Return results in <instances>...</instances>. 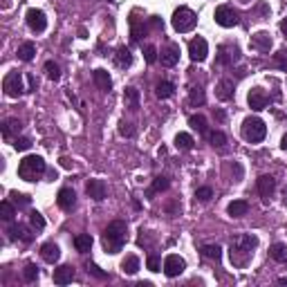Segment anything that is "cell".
Here are the masks:
<instances>
[{
  "label": "cell",
  "instance_id": "cell-1",
  "mask_svg": "<svg viewBox=\"0 0 287 287\" xmlns=\"http://www.w3.org/2000/svg\"><path fill=\"white\" fill-rule=\"evenodd\" d=\"M258 247V238L251 233L238 236V238L231 243V249H229V256H231V263L236 267H245L247 263L254 256V249Z\"/></svg>",
  "mask_w": 287,
  "mask_h": 287
},
{
  "label": "cell",
  "instance_id": "cell-2",
  "mask_svg": "<svg viewBox=\"0 0 287 287\" xmlns=\"http://www.w3.org/2000/svg\"><path fill=\"white\" fill-rule=\"evenodd\" d=\"M126 238H128L126 222H121V220L110 222L108 227H106V231H103V247H106V251H108V254H117V251H121V247L126 245Z\"/></svg>",
  "mask_w": 287,
  "mask_h": 287
},
{
  "label": "cell",
  "instance_id": "cell-3",
  "mask_svg": "<svg viewBox=\"0 0 287 287\" xmlns=\"http://www.w3.org/2000/svg\"><path fill=\"white\" fill-rule=\"evenodd\" d=\"M45 173V160L41 155H27L18 164V177L25 182H36Z\"/></svg>",
  "mask_w": 287,
  "mask_h": 287
},
{
  "label": "cell",
  "instance_id": "cell-4",
  "mask_svg": "<svg viewBox=\"0 0 287 287\" xmlns=\"http://www.w3.org/2000/svg\"><path fill=\"white\" fill-rule=\"evenodd\" d=\"M267 135V126L263 119H258V117H249V119L243 121V137L247 139V142L251 144H258L263 142Z\"/></svg>",
  "mask_w": 287,
  "mask_h": 287
},
{
  "label": "cell",
  "instance_id": "cell-5",
  "mask_svg": "<svg viewBox=\"0 0 287 287\" xmlns=\"http://www.w3.org/2000/svg\"><path fill=\"white\" fill-rule=\"evenodd\" d=\"M171 22H173V30H175V32L187 34V32H191L195 25H198V16H195L189 7H179L175 14H173Z\"/></svg>",
  "mask_w": 287,
  "mask_h": 287
},
{
  "label": "cell",
  "instance_id": "cell-6",
  "mask_svg": "<svg viewBox=\"0 0 287 287\" xmlns=\"http://www.w3.org/2000/svg\"><path fill=\"white\" fill-rule=\"evenodd\" d=\"M3 90H5V94L11 99H18L22 92H25V83H22V74L20 72H9L7 76H5V81H3Z\"/></svg>",
  "mask_w": 287,
  "mask_h": 287
},
{
  "label": "cell",
  "instance_id": "cell-7",
  "mask_svg": "<svg viewBox=\"0 0 287 287\" xmlns=\"http://www.w3.org/2000/svg\"><path fill=\"white\" fill-rule=\"evenodd\" d=\"M25 20H27V25H30V30L36 34L47 30V16H45L43 9H27Z\"/></svg>",
  "mask_w": 287,
  "mask_h": 287
},
{
  "label": "cell",
  "instance_id": "cell-8",
  "mask_svg": "<svg viewBox=\"0 0 287 287\" xmlns=\"http://www.w3.org/2000/svg\"><path fill=\"white\" fill-rule=\"evenodd\" d=\"M213 18H216V22L220 27H233V25H238V14L231 9V7H227V5H222V7H218L216 9V14H213Z\"/></svg>",
  "mask_w": 287,
  "mask_h": 287
},
{
  "label": "cell",
  "instance_id": "cell-9",
  "mask_svg": "<svg viewBox=\"0 0 287 287\" xmlns=\"http://www.w3.org/2000/svg\"><path fill=\"white\" fill-rule=\"evenodd\" d=\"M206 54H209V45H206L204 38H193V41L189 43V56L193 63H202V61L206 59Z\"/></svg>",
  "mask_w": 287,
  "mask_h": 287
},
{
  "label": "cell",
  "instance_id": "cell-10",
  "mask_svg": "<svg viewBox=\"0 0 287 287\" xmlns=\"http://www.w3.org/2000/svg\"><path fill=\"white\" fill-rule=\"evenodd\" d=\"M184 267H187L184 258H179V256H175V254L166 256V260H164V274H166L168 278H175V276H179V274L184 272Z\"/></svg>",
  "mask_w": 287,
  "mask_h": 287
},
{
  "label": "cell",
  "instance_id": "cell-11",
  "mask_svg": "<svg viewBox=\"0 0 287 287\" xmlns=\"http://www.w3.org/2000/svg\"><path fill=\"white\" fill-rule=\"evenodd\" d=\"M238 47L236 45H220V49H218V63L220 65H233L236 61H238Z\"/></svg>",
  "mask_w": 287,
  "mask_h": 287
},
{
  "label": "cell",
  "instance_id": "cell-12",
  "mask_svg": "<svg viewBox=\"0 0 287 287\" xmlns=\"http://www.w3.org/2000/svg\"><path fill=\"white\" fill-rule=\"evenodd\" d=\"M274 191H276V179L272 175H260L258 177V193L263 195V200L269 202V198L274 195Z\"/></svg>",
  "mask_w": 287,
  "mask_h": 287
},
{
  "label": "cell",
  "instance_id": "cell-13",
  "mask_svg": "<svg viewBox=\"0 0 287 287\" xmlns=\"http://www.w3.org/2000/svg\"><path fill=\"white\" fill-rule=\"evenodd\" d=\"M86 191H88L90 198L97 200V202L106 200V195H108V189H106V182H103V179H90Z\"/></svg>",
  "mask_w": 287,
  "mask_h": 287
},
{
  "label": "cell",
  "instance_id": "cell-14",
  "mask_svg": "<svg viewBox=\"0 0 287 287\" xmlns=\"http://www.w3.org/2000/svg\"><path fill=\"white\" fill-rule=\"evenodd\" d=\"M251 47L258 49V52L267 54L269 49H272V36H269L267 32H258L251 36Z\"/></svg>",
  "mask_w": 287,
  "mask_h": 287
},
{
  "label": "cell",
  "instance_id": "cell-15",
  "mask_svg": "<svg viewBox=\"0 0 287 287\" xmlns=\"http://www.w3.org/2000/svg\"><path fill=\"white\" fill-rule=\"evenodd\" d=\"M56 202H59V206L63 211H72V206H74V202H76V193L72 189H61Z\"/></svg>",
  "mask_w": 287,
  "mask_h": 287
},
{
  "label": "cell",
  "instance_id": "cell-16",
  "mask_svg": "<svg viewBox=\"0 0 287 287\" xmlns=\"http://www.w3.org/2000/svg\"><path fill=\"white\" fill-rule=\"evenodd\" d=\"M179 61V47L177 45H168L166 49H162V65L164 67H173Z\"/></svg>",
  "mask_w": 287,
  "mask_h": 287
},
{
  "label": "cell",
  "instance_id": "cell-17",
  "mask_svg": "<svg viewBox=\"0 0 287 287\" xmlns=\"http://www.w3.org/2000/svg\"><path fill=\"white\" fill-rule=\"evenodd\" d=\"M247 101H249V108L251 110H265L267 108V97H265V94H263L260 92V90H251V92H249V97H247Z\"/></svg>",
  "mask_w": 287,
  "mask_h": 287
},
{
  "label": "cell",
  "instance_id": "cell-18",
  "mask_svg": "<svg viewBox=\"0 0 287 287\" xmlns=\"http://www.w3.org/2000/svg\"><path fill=\"white\" fill-rule=\"evenodd\" d=\"M72 278H74V269L70 265H61L59 269H54V283L56 285H67V283H72Z\"/></svg>",
  "mask_w": 287,
  "mask_h": 287
},
{
  "label": "cell",
  "instance_id": "cell-19",
  "mask_svg": "<svg viewBox=\"0 0 287 287\" xmlns=\"http://www.w3.org/2000/svg\"><path fill=\"white\" fill-rule=\"evenodd\" d=\"M41 256H43V260L45 263H54L61 258V249H59V245H54V243H45L41 247Z\"/></svg>",
  "mask_w": 287,
  "mask_h": 287
},
{
  "label": "cell",
  "instance_id": "cell-20",
  "mask_svg": "<svg viewBox=\"0 0 287 287\" xmlns=\"http://www.w3.org/2000/svg\"><path fill=\"white\" fill-rule=\"evenodd\" d=\"M227 211H229V216L231 218H243L249 213V202H245V200H233L231 204L227 206Z\"/></svg>",
  "mask_w": 287,
  "mask_h": 287
},
{
  "label": "cell",
  "instance_id": "cell-21",
  "mask_svg": "<svg viewBox=\"0 0 287 287\" xmlns=\"http://www.w3.org/2000/svg\"><path fill=\"white\" fill-rule=\"evenodd\" d=\"M94 83H97V88L99 90H103V92H110V88H112V79L110 74L106 70H94Z\"/></svg>",
  "mask_w": 287,
  "mask_h": 287
},
{
  "label": "cell",
  "instance_id": "cell-22",
  "mask_svg": "<svg viewBox=\"0 0 287 287\" xmlns=\"http://www.w3.org/2000/svg\"><path fill=\"white\" fill-rule=\"evenodd\" d=\"M218 99H222V101H229V99H233V81H229V79H224V81L218 83Z\"/></svg>",
  "mask_w": 287,
  "mask_h": 287
},
{
  "label": "cell",
  "instance_id": "cell-23",
  "mask_svg": "<svg viewBox=\"0 0 287 287\" xmlns=\"http://www.w3.org/2000/svg\"><path fill=\"white\" fill-rule=\"evenodd\" d=\"M123 101H126V108L131 110H137L139 108V90L137 88H126V92H123Z\"/></svg>",
  "mask_w": 287,
  "mask_h": 287
},
{
  "label": "cell",
  "instance_id": "cell-24",
  "mask_svg": "<svg viewBox=\"0 0 287 287\" xmlns=\"http://www.w3.org/2000/svg\"><path fill=\"white\" fill-rule=\"evenodd\" d=\"M25 240V243H30L32 240V233L27 231L25 227H22V224H11L9 227V240Z\"/></svg>",
  "mask_w": 287,
  "mask_h": 287
},
{
  "label": "cell",
  "instance_id": "cell-25",
  "mask_svg": "<svg viewBox=\"0 0 287 287\" xmlns=\"http://www.w3.org/2000/svg\"><path fill=\"white\" fill-rule=\"evenodd\" d=\"M115 63L119 65V67H131V63H133V54H131V49H128V47H119V49H117V54H115Z\"/></svg>",
  "mask_w": 287,
  "mask_h": 287
},
{
  "label": "cell",
  "instance_id": "cell-26",
  "mask_svg": "<svg viewBox=\"0 0 287 287\" xmlns=\"http://www.w3.org/2000/svg\"><path fill=\"white\" fill-rule=\"evenodd\" d=\"M269 256H272L276 263H287V245H283V243L272 245L269 247Z\"/></svg>",
  "mask_w": 287,
  "mask_h": 287
},
{
  "label": "cell",
  "instance_id": "cell-27",
  "mask_svg": "<svg viewBox=\"0 0 287 287\" xmlns=\"http://www.w3.org/2000/svg\"><path fill=\"white\" fill-rule=\"evenodd\" d=\"M155 94L160 99H168V97H173V94H175V86H173L171 81H160V83H157V88H155Z\"/></svg>",
  "mask_w": 287,
  "mask_h": 287
},
{
  "label": "cell",
  "instance_id": "cell-28",
  "mask_svg": "<svg viewBox=\"0 0 287 287\" xmlns=\"http://www.w3.org/2000/svg\"><path fill=\"white\" fill-rule=\"evenodd\" d=\"M74 247H76V251H81V254H88V251L92 249V236H88V233L76 236V238H74Z\"/></svg>",
  "mask_w": 287,
  "mask_h": 287
},
{
  "label": "cell",
  "instance_id": "cell-29",
  "mask_svg": "<svg viewBox=\"0 0 287 287\" xmlns=\"http://www.w3.org/2000/svg\"><path fill=\"white\" fill-rule=\"evenodd\" d=\"M121 269H123V274H137L139 272V258L137 256H126V260L121 263Z\"/></svg>",
  "mask_w": 287,
  "mask_h": 287
},
{
  "label": "cell",
  "instance_id": "cell-30",
  "mask_svg": "<svg viewBox=\"0 0 287 287\" xmlns=\"http://www.w3.org/2000/svg\"><path fill=\"white\" fill-rule=\"evenodd\" d=\"M131 34H133V41H142V36L146 34V27L137 20V16H131Z\"/></svg>",
  "mask_w": 287,
  "mask_h": 287
},
{
  "label": "cell",
  "instance_id": "cell-31",
  "mask_svg": "<svg viewBox=\"0 0 287 287\" xmlns=\"http://www.w3.org/2000/svg\"><path fill=\"white\" fill-rule=\"evenodd\" d=\"M189 123H191V128H193V131H198L200 135H206V133H209V128H206V119H204L202 115H191Z\"/></svg>",
  "mask_w": 287,
  "mask_h": 287
},
{
  "label": "cell",
  "instance_id": "cell-32",
  "mask_svg": "<svg viewBox=\"0 0 287 287\" xmlns=\"http://www.w3.org/2000/svg\"><path fill=\"white\" fill-rule=\"evenodd\" d=\"M34 54H36V45L34 43H22L18 47V59L20 61H32Z\"/></svg>",
  "mask_w": 287,
  "mask_h": 287
},
{
  "label": "cell",
  "instance_id": "cell-33",
  "mask_svg": "<svg viewBox=\"0 0 287 287\" xmlns=\"http://www.w3.org/2000/svg\"><path fill=\"white\" fill-rule=\"evenodd\" d=\"M193 144L195 142H193V137H191L189 133H179L175 137V146L179 150H191V148H193Z\"/></svg>",
  "mask_w": 287,
  "mask_h": 287
},
{
  "label": "cell",
  "instance_id": "cell-34",
  "mask_svg": "<svg viewBox=\"0 0 287 287\" xmlns=\"http://www.w3.org/2000/svg\"><path fill=\"white\" fill-rule=\"evenodd\" d=\"M202 256L211 258V260H220V256H222L220 245H204V247H202Z\"/></svg>",
  "mask_w": 287,
  "mask_h": 287
},
{
  "label": "cell",
  "instance_id": "cell-35",
  "mask_svg": "<svg viewBox=\"0 0 287 287\" xmlns=\"http://www.w3.org/2000/svg\"><path fill=\"white\" fill-rule=\"evenodd\" d=\"M18 131H20V121L18 119H7V121L3 123V137L5 139H9L11 135L18 133Z\"/></svg>",
  "mask_w": 287,
  "mask_h": 287
},
{
  "label": "cell",
  "instance_id": "cell-36",
  "mask_svg": "<svg viewBox=\"0 0 287 287\" xmlns=\"http://www.w3.org/2000/svg\"><path fill=\"white\" fill-rule=\"evenodd\" d=\"M168 189V177L164 175H160V177H155V182H153V187L148 189V198H153L155 193H160V191H166Z\"/></svg>",
  "mask_w": 287,
  "mask_h": 287
},
{
  "label": "cell",
  "instance_id": "cell-37",
  "mask_svg": "<svg viewBox=\"0 0 287 287\" xmlns=\"http://www.w3.org/2000/svg\"><path fill=\"white\" fill-rule=\"evenodd\" d=\"M45 74L52 79V81H59L61 79V67L56 65L54 61H47V63H45Z\"/></svg>",
  "mask_w": 287,
  "mask_h": 287
},
{
  "label": "cell",
  "instance_id": "cell-38",
  "mask_svg": "<svg viewBox=\"0 0 287 287\" xmlns=\"http://www.w3.org/2000/svg\"><path fill=\"white\" fill-rule=\"evenodd\" d=\"M14 216H16L14 206H11L9 202H3V204H0V218H3L5 222H11L14 220Z\"/></svg>",
  "mask_w": 287,
  "mask_h": 287
},
{
  "label": "cell",
  "instance_id": "cell-39",
  "mask_svg": "<svg viewBox=\"0 0 287 287\" xmlns=\"http://www.w3.org/2000/svg\"><path fill=\"white\" fill-rule=\"evenodd\" d=\"M189 103L191 106H202L204 103V92H202L200 88H193L191 90V94H189Z\"/></svg>",
  "mask_w": 287,
  "mask_h": 287
},
{
  "label": "cell",
  "instance_id": "cell-40",
  "mask_svg": "<svg viewBox=\"0 0 287 287\" xmlns=\"http://www.w3.org/2000/svg\"><path fill=\"white\" fill-rule=\"evenodd\" d=\"M22 278L27 280V283H34V280L38 278V267L36 265H27L22 269Z\"/></svg>",
  "mask_w": 287,
  "mask_h": 287
},
{
  "label": "cell",
  "instance_id": "cell-41",
  "mask_svg": "<svg viewBox=\"0 0 287 287\" xmlns=\"http://www.w3.org/2000/svg\"><path fill=\"white\" fill-rule=\"evenodd\" d=\"M30 222H32L34 229H38V231H41V229H45V218H43L38 211H32V213H30Z\"/></svg>",
  "mask_w": 287,
  "mask_h": 287
},
{
  "label": "cell",
  "instance_id": "cell-42",
  "mask_svg": "<svg viewBox=\"0 0 287 287\" xmlns=\"http://www.w3.org/2000/svg\"><path fill=\"white\" fill-rule=\"evenodd\" d=\"M209 139H211V144H213V146H218V148H222V146L227 144V137H224V133H220V131L211 133V135H209Z\"/></svg>",
  "mask_w": 287,
  "mask_h": 287
},
{
  "label": "cell",
  "instance_id": "cell-43",
  "mask_svg": "<svg viewBox=\"0 0 287 287\" xmlns=\"http://www.w3.org/2000/svg\"><path fill=\"white\" fill-rule=\"evenodd\" d=\"M195 198H198L200 202H209V200L213 198V191H211L209 187H202V189L195 191Z\"/></svg>",
  "mask_w": 287,
  "mask_h": 287
},
{
  "label": "cell",
  "instance_id": "cell-44",
  "mask_svg": "<svg viewBox=\"0 0 287 287\" xmlns=\"http://www.w3.org/2000/svg\"><path fill=\"white\" fill-rule=\"evenodd\" d=\"M144 59H146V63H150V65L157 61V49L153 47V45H146L144 47Z\"/></svg>",
  "mask_w": 287,
  "mask_h": 287
},
{
  "label": "cell",
  "instance_id": "cell-45",
  "mask_svg": "<svg viewBox=\"0 0 287 287\" xmlns=\"http://www.w3.org/2000/svg\"><path fill=\"white\" fill-rule=\"evenodd\" d=\"M146 265H148L150 272H160V267H162L160 256H157V254H150V256H148V260H146Z\"/></svg>",
  "mask_w": 287,
  "mask_h": 287
},
{
  "label": "cell",
  "instance_id": "cell-46",
  "mask_svg": "<svg viewBox=\"0 0 287 287\" xmlns=\"http://www.w3.org/2000/svg\"><path fill=\"white\" fill-rule=\"evenodd\" d=\"M11 198H14V202L18 206H27L32 202V198H30V195H25V193H11Z\"/></svg>",
  "mask_w": 287,
  "mask_h": 287
},
{
  "label": "cell",
  "instance_id": "cell-47",
  "mask_svg": "<svg viewBox=\"0 0 287 287\" xmlns=\"http://www.w3.org/2000/svg\"><path fill=\"white\" fill-rule=\"evenodd\" d=\"M32 146V142L27 137H16V142H14V148L16 150H27Z\"/></svg>",
  "mask_w": 287,
  "mask_h": 287
},
{
  "label": "cell",
  "instance_id": "cell-48",
  "mask_svg": "<svg viewBox=\"0 0 287 287\" xmlns=\"http://www.w3.org/2000/svg\"><path fill=\"white\" fill-rule=\"evenodd\" d=\"M88 272L92 274V276L101 278V280H103V278H108V274H106V272H101V269H99L97 265H94V263H90V265H88Z\"/></svg>",
  "mask_w": 287,
  "mask_h": 287
},
{
  "label": "cell",
  "instance_id": "cell-49",
  "mask_svg": "<svg viewBox=\"0 0 287 287\" xmlns=\"http://www.w3.org/2000/svg\"><path fill=\"white\" fill-rule=\"evenodd\" d=\"M119 133L123 135V137H133V126H131V123H126V121H121L119 123Z\"/></svg>",
  "mask_w": 287,
  "mask_h": 287
},
{
  "label": "cell",
  "instance_id": "cell-50",
  "mask_svg": "<svg viewBox=\"0 0 287 287\" xmlns=\"http://www.w3.org/2000/svg\"><path fill=\"white\" fill-rule=\"evenodd\" d=\"M276 63L283 67V70H287V52H278L276 54Z\"/></svg>",
  "mask_w": 287,
  "mask_h": 287
},
{
  "label": "cell",
  "instance_id": "cell-51",
  "mask_svg": "<svg viewBox=\"0 0 287 287\" xmlns=\"http://www.w3.org/2000/svg\"><path fill=\"white\" fill-rule=\"evenodd\" d=\"M150 25H153L155 30H162V27H164L162 25V20H160V16H150Z\"/></svg>",
  "mask_w": 287,
  "mask_h": 287
},
{
  "label": "cell",
  "instance_id": "cell-52",
  "mask_svg": "<svg viewBox=\"0 0 287 287\" xmlns=\"http://www.w3.org/2000/svg\"><path fill=\"white\" fill-rule=\"evenodd\" d=\"M27 81H30V90H32V92H34V90H36L38 88V81H36V76H27Z\"/></svg>",
  "mask_w": 287,
  "mask_h": 287
},
{
  "label": "cell",
  "instance_id": "cell-53",
  "mask_svg": "<svg viewBox=\"0 0 287 287\" xmlns=\"http://www.w3.org/2000/svg\"><path fill=\"white\" fill-rule=\"evenodd\" d=\"M59 162H61V166H63V168H72V162L67 160V157H61Z\"/></svg>",
  "mask_w": 287,
  "mask_h": 287
},
{
  "label": "cell",
  "instance_id": "cell-54",
  "mask_svg": "<svg viewBox=\"0 0 287 287\" xmlns=\"http://www.w3.org/2000/svg\"><path fill=\"white\" fill-rule=\"evenodd\" d=\"M280 30H283V34L287 36V18H283V22H280Z\"/></svg>",
  "mask_w": 287,
  "mask_h": 287
},
{
  "label": "cell",
  "instance_id": "cell-55",
  "mask_svg": "<svg viewBox=\"0 0 287 287\" xmlns=\"http://www.w3.org/2000/svg\"><path fill=\"white\" fill-rule=\"evenodd\" d=\"M278 283H280V285H287V276H280V278H278Z\"/></svg>",
  "mask_w": 287,
  "mask_h": 287
},
{
  "label": "cell",
  "instance_id": "cell-56",
  "mask_svg": "<svg viewBox=\"0 0 287 287\" xmlns=\"http://www.w3.org/2000/svg\"><path fill=\"white\" fill-rule=\"evenodd\" d=\"M283 202L287 204V187H285V191H283Z\"/></svg>",
  "mask_w": 287,
  "mask_h": 287
},
{
  "label": "cell",
  "instance_id": "cell-57",
  "mask_svg": "<svg viewBox=\"0 0 287 287\" xmlns=\"http://www.w3.org/2000/svg\"><path fill=\"white\" fill-rule=\"evenodd\" d=\"M280 146H283V148H285V150H287V137H285V139H283V144H280Z\"/></svg>",
  "mask_w": 287,
  "mask_h": 287
}]
</instances>
